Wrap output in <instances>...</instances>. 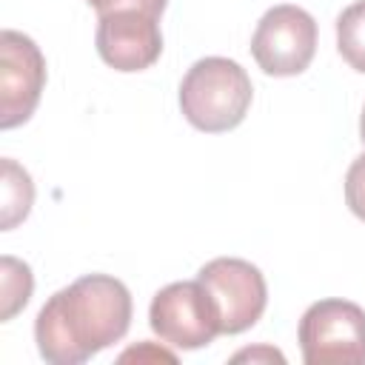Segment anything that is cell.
<instances>
[{"mask_svg": "<svg viewBox=\"0 0 365 365\" xmlns=\"http://www.w3.org/2000/svg\"><path fill=\"white\" fill-rule=\"evenodd\" d=\"M131 294L108 274H86L48 297L34 319L37 351L51 365H80L125 336Z\"/></svg>", "mask_w": 365, "mask_h": 365, "instance_id": "6da1fadb", "label": "cell"}, {"mask_svg": "<svg viewBox=\"0 0 365 365\" xmlns=\"http://www.w3.org/2000/svg\"><path fill=\"white\" fill-rule=\"evenodd\" d=\"M251 77L228 57L197 60L180 83V108L185 120L208 134L237 128L251 108Z\"/></svg>", "mask_w": 365, "mask_h": 365, "instance_id": "7a4b0ae2", "label": "cell"}, {"mask_svg": "<svg viewBox=\"0 0 365 365\" xmlns=\"http://www.w3.org/2000/svg\"><path fill=\"white\" fill-rule=\"evenodd\" d=\"M299 348L308 365H362L365 311L348 299H319L299 319Z\"/></svg>", "mask_w": 365, "mask_h": 365, "instance_id": "3957f363", "label": "cell"}, {"mask_svg": "<svg viewBox=\"0 0 365 365\" xmlns=\"http://www.w3.org/2000/svg\"><path fill=\"white\" fill-rule=\"evenodd\" d=\"M148 325L165 345L180 351H197L222 334L220 311L200 279L160 288L148 308Z\"/></svg>", "mask_w": 365, "mask_h": 365, "instance_id": "277c9868", "label": "cell"}, {"mask_svg": "<svg viewBox=\"0 0 365 365\" xmlns=\"http://www.w3.org/2000/svg\"><path fill=\"white\" fill-rule=\"evenodd\" d=\"M317 51V20L291 3L268 9L251 37L257 66L271 77L302 74Z\"/></svg>", "mask_w": 365, "mask_h": 365, "instance_id": "5b68a950", "label": "cell"}, {"mask_svg": "<svg viewBox=\"0 0 365 365\" xmlns=\"http://www.w3.org/2000/svg\"><path fill=\"white\" fill-rule=\"evenodd\" d=\"M197 279L208 288L217 311L222 334H242L248 331L268 305L265 277L257 265L240 257H217L205 262Z\"/></svg>", "mask_w": 365, "mask_h": 365, "instance_id": "8992f818", "label": "cell"}, {"mask_svg": "<svg viewBox=\"0 0 365 365\" xmlns=\"http://www.w3.org/2000/svg\"><path fill=\"white\" fill-rule=\"evenodd\" d=\"M46 57L40 46L23 31L6 29L0 34V125H23L43 94Z\"/></svg>", "mask_w": 365, "mask_h": 365, "instance_id": "52a82bcc", "label": "cell"}, {"mask_svg": "<svg viewBox=\"0 0 365 365\" xmlns=\"http://www.w3.org/2000/svg\"><path fill=\"white\" fill-rule=\"evenodd\" d=\"M97 54L117 71H143L163 54V34L154 14L123 9L100 14L97 23Z\"/></svg>", "mask_w": 365, "mask_h": 365, "instance_id": "ba28073f", "label": "cell"}, {"mask_svg": "<svg viewBox=\"0 0 365 365\" xmlns=\"http://www.w3.org/2000/svg\"><path fill=\"white\" fill-rule=\"evenodd\" d=\"M34 202V182L26 168H20L11 157L3 160V231H11L23 222Z\"/></svg>", "mask_w": 365, "mask_h": 365, "instance_id": "9c48e42d", "label": "cell"}, {"mask_svg": "<svg viewBox=\"0 0 365 365\" xmlns=\"http://www.w3.org/2000/svg\"><path fill=\"white\" fill-rule=\"evenodd\" d=\"M31 291H34L31 268L17 257L3 254L0 257V319L9 322L17 311H23L31 299Z\"/></svg>", "mask_w": 365, "mask_h": 365, "instance_id": "30bf717a", "label": "cell"}, {"mask_svg": "<svg viewBox=\"0 0 365 365\" xmlns=\"http://www.w3.org/2000/svg\"><path fill=\"white\" fill-rule=\"evenodd\" d=\"M336 48L351 68L365 74V0L351 3L336 17Z\"/></svg>", "mask_w": 365, "mask_h": 365, "instance_id": "8fae6325", "label": "cell"}, {"mask_svg": "<svg viewBox=\"0 0 365 365\" xmlns=\"http://www.w3.org/2000/svg\"><path fill=\"white\" fill-rule=\"evenodd\" d=\"M345 202L365 222V154H359L345 174Z\"/></svg>", "mask_w": 365, "mask_h": 365, "instance_id": "7c38bea8", "label": "cell"}, {"mask_svg": "<svg viewBox=\"0 0 365 365\" xmlns=\"http://www.w3.org/2000/svg\"><path fill=\"white\" fill-rule=\"evenodd\" d=\"M97 14H108V11H123V9H137L145 14L160 17L168 0H86Z\"/></svg>", "mask_w": 365, "mask_h": 365, "instance_id": "4fadbf2b", "label": "cell"}, {"mask_svg": "<svg viewBox=\"0 0 365 365\" xmlns=\"http://www.w3.org/2000/svg\"><path fill=\"white\" fill-rule=\"evenodd\" d=\"M128 359H137V362H145V359H151V362H177V356H174L171 351L154 348L151 342H143V345L128 348V351L120 354V362H128Z\"/></svg>", "mask_w": 365, "mask_h": 365, "instance_id": "5bb4252c", "label": "cell"}, {"mask_svg": "<svg viewBox=\"0 0 365 365\" xmlns=\"http://www.w3.org/2000/svg\"><path fill=\"white\" fill-rule=\"evenodd\" d=\"M231 362H285V356L277 351V348H271V345H257V348H242V351H237L234 356H231Z\"/></svg>", "mask_w": 365, "mask_h": 365, "instance_id": "9a60e30c", "label": "cell"}, {"mask_svg": "<svg viewBox=\"0 0 365 365\" xmlns=\"http://www.w3.org/2000/svg\"><path fill=\"white\" fill-rule=\"evenodd\" d=\"M359 137H362V143H365V108H362V117H359Z\"/></svg>", "mask_w": 365, "mask_h": 365, "instance_id": "2e32d148", "label": "cell"}]
</instances>
